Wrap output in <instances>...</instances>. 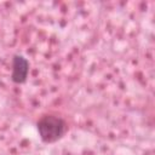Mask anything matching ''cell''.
I'll return each mask as SVG.
<instances>
[{
    "mask_svg": "<svg viewBox=\"0 0 155 155\" xmlns=\"http://www.w3.org/2000/svg\"><path fill=\"white\" fill-rule=\"evenodd\" d=\"M29 73V61L22 54H15L12 58V73L11 80L15 84H24Z\"/></svg>",
    "mask_w": 155,
    "mask_h": 155,
    "instance_id": "2",
    "label": "cell"
},
{
    "mask_svg": "<svg viewBox=\"0 0 155 155\" xmlns=\"http://www.w3.org/2000/svg\"><path fill=\"white\" fill-rule=\"evenodd\" d=\"M36 128L41 140L44 143L51 144L64 137L68 131V124L61 116L46 114L36 121Z\"/></svg>",
    "mask_w": 155,
    "mask_h": 155,
    "instance_id": "1",
    "label": "cell"
}]
</instances>
